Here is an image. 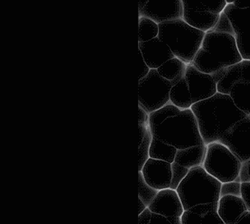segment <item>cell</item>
Listing matches in <instances>:
<instances>
[{
    "instance_id": "obj_1",
    "label": "cell",
    "mask_w": 250,
    "mask_h": 224,
    "mask_svg": "<svg viewBox=\"0 0 250 224\" xmlns=\"http://www.w3.org/2000/svg\"><path fill=\"white\" fill-rule=\"evenodd\" d=\"M158 38L166 43L178 59L190 64L202 47L206 32L189 26L182 19L159 24Z\"/></svg>"
},
{
    "instance_id": "obj_2",
    "label": "cell",
    "mask_w": 250,
    "mask_h": 224,
    "mask_svg": "<svg viewBox=\"0 0 250 224\" xmlns=\"http://www.w3.org/2000/svg\"><path fill=\"white\" fill-rule=\"evenodd\" d=\"M221 184V182L210 175L203 167H196L190 169L176 191L184 209L188 210L199 204L218 202Z\"/></svg>"
},
{
    "instance_id": "obj_3",
    "label": "cell",
    "mask_w": 250,
    "mask_h": 224,
    "mask_svg": "<svg viewBox=\"0 0 250 224\" xmlns=\"http://www.w3.org/2000/svg\"><path fill=\"white\" fill-rule=\"evenodd\" d=\"M152 135L177 149L205 144L190 108L165 120Z\"/></svg>"
},
{
    "instance_id": "obj_4",
    "label": "cell",
    "mask_w": 250,
    "mask_h": 224,
    "mask_svg": "<svg viewBox=\"0 0 250 224\" xmlns=\"http://www.w3.org/2000/svg\"><path fill=\"white\" fill-rule=\"evenodd\" d=\"M241 161L223 143L207 145L203 168L222 183L235 180L241 170Z\"/></svg>"
},
{
    "instance_id": "obj_5",
    "label": "cell",
    "mask_w": 250,
    "mask_h": 224,
    "mask_svg": "<svg viewBox=\"0 0 250 224\" xmlns=\"http://www.w3.org/2000/svg\"><path fill=\"white\" fill-rule=\"evenodd\" d=\"M173 84L151 69L146 77L138 81V105L148 114L160 109L170 102L169 93Z\"/></svg>"
},
{
    "instance_id": "obj_6",
    "label": "cell",
    "mask_w": 250,
    "mask_h": 224,
    "mask_svg": "<svg viewBox=\"0 0 250 224\" xmlns=\"http://www.w3.org/2000/svg\"><path fill=\"white\" fill-rule=\"evenodd\" d=\"M202 48L214 56L224 67L238 64L243 60L235 37L229 34L206 32Z\"/></svg>"
},
{
    "instance_id": "obj_7",
    "label": "cell",
    "mask_w": 250,
    "mask_h": 224,
    "mask_svg": "<svg viewBox=\"0 0 250 224\" xmlns=\"http://www.w3.org/2000/svg\"><path fill=\"white\" fill-rule=\"evenodd\" d=\"M227 146L241 163L250 159V118H244L229 129L219 140Z\"/></svg>"
},
{
    "instance_id": "obj_8",
    "label": "cell",
    "mask_w": 250,
    "mask_h": 224,
    "mask_svg": "<svg viewBox=\"0 0 250 224\" xmlns=\"http://www.w3.org/2000/svg\"><path fill=\"white\" fill-rule=\"evenodd\" d=\"M198 124L199 130L205 144L218 142L219 125L214 112L212 98L193 104L190 107Z\"/></svg>"
},
{
    "instance_id": "obj_9",
    "label": "cell",
    "mask_w": 250,
    "mask_h": 224,
    "mask_svg": "<svg viewBox=\"0 0 250 224\" xmlns=\"http://www.w3.org/2000/svg\"><path fill=\"white\" fill-rule=\"evenodd\" d=\"M211 98L214 104V115L218 122L220 140L224 133L231 129L234 124L247 118L249 115L236 106L232 99L229 94L217 92Z\"/></svg>"
},
{
    "instance_id": "obj_10",
    "label": "cell",
    "mask_w": 250,
    "mask_h": 224,
    "mask_svg": "<svg viewBox=\"0 0 250 224\" xmlns=\"http://www.w3.org/2000/svg\"><path fill=\"white\" fill-rule=\"evenodd\" d=\"M185 79L187 81L193 104L214 97L217 93V84L211 76L188 64Z\"/></svg>"
},
{
    "instance_id": "obj_11",
    "label": "cell",
    "mask_w": 250,
    "mask_h": 224,
    "mask_svg": "<svg viewBox=\"0 0 250 224\" xmlns=\"http://www.w3.org/2000/svg\"><path fill=\"white\" fill-rule=\"evenodd\" d=\"M139 18L145 17L157 24L183 18L182 0L176 1H149L144 7Z\"/></svg>"
},
{
    "instance_id": "obj_12",
    "label": "cell",
    "mask_w": 250,
    "mask_h": 224,
    "mask_svg": "<svg viewBox=\"0 0 250 224\" xmlns=\"http://www.w3.org/2000/svg\"><path fill=\"white\" fill-rule=\"evenodd\" d=\"M141 172L145 181L152 188L160 191L170 187L172 180L170 163L149 158Z\"/></svg>"
},
{
    "instance_id": "obj_13",
    "label": "cell",
    "mask_w": 250,
    "mask_h": 224,
    "mask_svg": "<svg viewBox=\"0 0 250 224\" xmlns=\"http://www.w3.org/2000/svg\"><path fill=\"white\" fill-rule=\"evenodd\" d=\"M138 49L150 69L157 70L165 62L176 58L169 46L158 37L149 41L139 42Z\"/></svg>"
},
{
    "instance_id": "obj_14",
    "label": "cell",
    "mask_w": 250,
    "mask_h": 224,
    "mask_svg": "<svg viewBox=\"0 0 250 224\" xmlns=\"http://www.w3.org/2000/svg\"><path fill=\"white\" fill-rule=\"evenodd\" d=\"M148 207L152 212L166 217H182L185 211L177 191L171 188L160 190Z\"/></svg>"
},
{
    "instance_id": "obj_15",
    "label": "cell",
    "mask_w": 250,
    "mask_h": 224,
    "mask_svg": "<svg viewBox=\"0 0 250 224\" xmlns=\"http://www.w3.org/2000/svg\"><path fill=\"white\" fill-rule=\"evenodd\" d=\"M218 202L199 204L185 210L182 224H225L218 214Z\"/></svg>"
},
{
    "instance_id": "obj_16",
    "label": "cell",
    "mask_w": 250,
    "mask_h": 224,
    "mask_svg": "<svg viewBox=\"0 0 250 224\" xmlns=\"http://www.w3.org/2000/svg\"><path fill=\"white\" fill-rule=\"evenodd\" d=\"M247 208L241 197L227 195L220 197L218 214L225 224H236Z\"/></svg>"
},
{
    "instance_id": "obj_17",
    "label": "cell",
    "mask_w": 250,
    "mask_h": 224,
    "mask_svg": "<svg viewBox=\"0 0 250 224\" xmlns=\"http://www.w3.org/2000/svg\"><path fill=\"white\" fill-rule=\"evenodd\" d=\"M220 15L208 11L193 10L183 6V20L189 26L203 32H208L215 26Z\"/></svg>"
},
{
    "instance_id": "obj_18",
    "label": "cell",
    "mask_w": 250,
    "mask_h": 224,
    "mask_svg": "<svg viewBox=\"0 0 250 224\" xmlns=\"http://www.w3.org/2000/svg\"><path fill=\"white\" fill-rule=\"evenodd\" d=\"M207 152V145H196L177 149L175 163L188 169L203 167Z\"/></svg>"
},
{
    "instance_id": "obj_19",
    "label": "cell",
    "mask_w": 250,
    "mask_h": 224,
    "mask_svg": "<svg viewBox=\"0 0 250 224\" xmlns=\"http://www.w3.org/2000/svg\"><path fill=\"white\" fill-rule=\"evenodd\" d=\"M223 13L231 22L236 35L250 32V8H237L233 4L227 5Z\"/></svg>"
},
{
    "instance_id": "obj_20",
    "label": "cell",
    "mask_w": 250,
    "mask_h": 224,
    "mask_svg": "<svg viewBox=\"0 0 250 224\" xmlns=\"http://www.w3.org/2000/svg\"><path fill=\"white\" fill-rule=\"evenodd\" d=\"M169 101L171 103L182 111L190 109L193 105L188 84L185 77L171 88Z\"/></svg>"
},
{
    "instance_id": "obj_21",
    "label": "cell",
    "mask_w": 250,
    "mask_h": 224,
    "mask_svg": "<svg viewBox=\"0 0 250 224\" xmlns=\"http://www.w3.org/2000/svg\"><path fill=\"white\" fill-rule=\"evenodd\" d=\"M187 65L185 62L176 57L165 62L157 69V71L161 77L169 80L173 85H175L185 77Z\"/></svg>"
},
{
    "instance_id": "obj_22",
    "label": "cell",
    "mask_w": 250,
    "mask_h": 224,
    "mask_svg": "<svg viewBox=\"0 0 250 224\" xmlns=\"http://www.w3.org/2000/svg\"><path fill=\"white\" fill-rule=\"evenodd\" d=\"M196 70L206 74L211 75L224 68L220 62L203 48L197 52L191 64Z\"/></svg>"
},
{
    "instance_id": "obj_23",
    "label": "cell",
    "mask_w": 250,
    "mask_h": 224,
    "mask_svg": "<svg viewBox=\"0 0 250 224\" xmlns=\"http://www.w3.org/2000/svg\"><path fill=\"white\" fill-rule=\"evenodd\" d=\"M177 149L172 145L165 143L162 141L152 136L149 147V158L165 161L167 163H174Z\"/></svg>"
},
{
    "instance_id": "obj_24",
    "label": "cell",
    "mask_w": 250,
    "mask_h": 224,
    "mask_svg": "<svg viewBox=\"0 0 250 224\" xmlns=\"http://www.w3.org/2000/svg\"><path fill=\"white\" fill-rule=\"evenodd\" d=\"M229 95L236 106L247 115H250V82L236 83Z\"/></svg>"
},
{
    "instance_id": "obj_25",
    "label": "cell",
    "mask_w": 250,
    "mask_h": 224,
    "mask_svg": "<svg viewBox=\"0 0 250 224\" xmlns=\"http://www.w3.org/2000/svg\"><path fill=\"white\" fill-rule=\"evenodd\" d=\"M182 110L175 106L173 104L169 102L165 106L162 107L160 109L151 112L149 114V126L151 133L155 132L157 127L161 125L165 120L170 117L175 116L180 113Z\"/></svg>"
},
{
    "instance_id": "obj_26",
    "label": "cell",
    "mask_w": 250,
    "mask_h": 224,
    "mask_svg": "<svg viewBox=\"0 0 250 224\" xmlns=\"http://www.w3.org/2000/svg\"><path fill=\"white\" fill-rule=\"evenodd\" d=\"M241 81V66L238 64L227 67L225 76L217 83V92L229 94L231 92L233 85Z\"/></svg>"
},
{
    "instance_id": "obj_27",
    "label": "cell",
    "mask_w": 250,
    "mask_h": 224,
    "mask_svg": "<svg viewBox=\"0 0 250 224\" xmlns=\"http://www.w3.org/2000/svg\"><path fill=\"white\" fill-rule=\"evenodd\" d=\"M182 5L186 8L193 10H199L204 11L214 14V15H220L224 11L227 3L226 0L222 1H185L182 0Z\"/></svg>"
},
{
    "instance_id": "obj_28",
    "label": "cell",
    "mask_w": 250,
    "mask_h": 224,
    "mask_svg": "<svg viewBox=\"0 0 250 224\" xmlns=\"http://www.w3.org/2000/svg\"><path fill=\"white\" fill-rule=\"evenodd\" d=\"M159 24L145 17H141L138 21V43L155 39L159 35Z\"/></svg>"
},
{
    "instance_id": "obj_29",
    "label": "cell",
    "mask_w": 250,
    "mask_h": 224,
    "mask_svg": "<svg viewBox=\"0 0 250 224\" xmlns=\"http://www.w3.org/2000/svg\"><path fill=\"white\" fill-rule=\"evenodd\" d=\"M138 197L148 207L159 193V190L152 188L146 183L141 171H138Z\"/></svg>"
},
{
    "instance_id": "obj_30",
    "label": "cell",
    "mask_w": 250,
    "mask_h": 224,
    "mask_svg": "<svg viewBox=\"0 0 250 224\" xmlns=\"http://www.w3.org/2000/svg\"><path fill=\"white\" fill-rule=\"evenodd\" d=\"M152 135L150 129L148 128L146 135L144 137L142 143L138 146V171H141L146 161L149 159V147L152 142Z\"/></svg>"
},
{
    "instance_id": "obj_31",
    "label": "cell",
    "mask_w": 250,
    "mask_h": 224,
    "mask_svg": "<svg viewBox=\"0 0 250 224\" xmlns=\"http://www.w3.org/2000/svg\"><path fill=\"white\" fill-rule=\"evenodd\" d=\"M171 167H172V180H171L169 188L176 190L182 180L188 175L190 169L179 165L175 162L171 164Z\"/></svg>"
},
{
    "instance_id": "obj_32",
    "label": "cell",
    "mask_w": 250,
    "mask_h": 224,
    "mask_svg": "<svg viewBox=\"0 0 250 224\" xmlns=\"http://www.w3.org/2000/svg\"><path fill=\"white\" fill-rule=\"evenodd\" d=\"M235 39L242 59L244 60H250V32L235 35Z\"/></svg>"
},
{
    "instance_id": "obj_33",
    "label": "cell",
    "mask_w": 250,
    "mask_h": 224,
    "mask_svg": "<svg viewBox=\"0 0 250 224\" xmlns=\"http://www.w3.org/2000/svg\"><path fill=\"white\" fill-rule=\"evenodd\" d=\"M208 32L229 34V35H231L234 37L236 35L234 29H233L232 25H231V22H230L229 19L227 18V15L223 13V11L220 14V18H219L215 26L212 29L208 31Z\"/></svg>"
},
{
    "instance_id": "obj_34",
    "label": "cell",
    "mask_w": 250,
    "mask_h": 224,
    "mask_svg": "<svg viewBox=\"0 0 250 224\" xmlns=\"http://www.w3.org/2000/svg\"><path fill=\"white\" fill-rule=\"evenodd\" d=\"M227 195L241 197V183L235 181L222 183L220 197Z\"/></svg>"
},
{
    "instance_id": "obj_35",
    "label": "cell",
    "mask_w": 250,
    "mask_h": 224,
    "mask_svg": "<svg viewBox=\"0 0 250 224\" xmlns=\"http://www.w3.org/2000/svg\"><path fill=\"white\" fill-rule=\"evenodd\" d=\"M241 66V81L250 82V60H244L240 62Z\"/></svg>"
},
{
    "instance_id": "obj_36",
    "label": "cell",
    "mask_w": 250,
    "mask_h": 224,
    "mask_svg": "<svg viewBox=\"0 0 250 224\" xmlns=\"http://www.w3.org/2000/svg\"><path fill=\"white\" fill-rule=\"evenodd\" d=\"M238 177L241 183H250V159L242 163Z\"/></svg>"
},
{
    "instance_id": "obj_37",
    "label": "cell",
    "mask_w": 250,
    "mask_h": 224,
    "mask_svg": "<svg viewBox=\"0 0 250 224\" xmlns=\"http://www.w3.org/2000/svg\"><path fill=\"white\" fill-rule=\"evenodd\" d=\"M138 68H139V80L147 76L151 69L146 64V61L143 58L141 50L138 49Z\"/></svg>"
},
{
    "instance_id": "obj_38",
    "label": "cell",
    "mask_w": 250,
    "mask_h": 224,
    "mask_svg": "<svg viewBox=\"0 0 250 224\" xmlns=\"http://www.w3.org/2000/svg\"><path fill=\"white\" fill-rule=\"evenodd\" d=\"M241 197L247 205V209L250 211V183H241Z\"/></svg>"
},
{
    "instance_id": "obj_39",
    "label": "cell",
    "mask_w": 250,
    "mask_h": 224,
    "mask_svg": "<svg viewBox=\"0 0 250 224\" xmlns=\"http://www.w3.org/2000/svg\"><path fill=\"white\" fill-rule=\"evenodd\" d=\"M169 224L168 221L167 217L165 215H160V214L155 213L152 211V216H151L150 223L149 224Z\"/></svg>"
},
{
    "instance_id": "obj_40",
    "label": "cell",
    "mask_w": 250,
    "mask_h": 224,
    "mask_svg": "<svg viewBox=\"0 0 250 224\" xmlns=\"http://www.w3.org/2000/svg\"><path fill=\"white\" fill-rule=\"evenodd\" d=\"M151 216H152V211L149 209V207L143 211L142 213L138 215V224H149L150 223Z\"/></svg>"
},
{
    "instance_id": "obj_41",
    "label": "cell",
    "mask_w": 250,
    "mask_h": 224,
    "mask_svg": "<svg viewBox=\"0 0 250 224\" xmlns=\"http://www.w3.org/2000/svg\"><path fill=\"white\" fill-rule=\"evenodd\" d=\"M148 128H149V125L146 124H140L138 123V146L142 143L143 140H144V137L146 135V132H147Z\"/></svg>"
},
{
    "instance_id": "obj_42",
    "label": "cell",
    "mask_w": 250,
    "mask_h": 224,
    "mask_svg": "<svg viewBox=\"0 0 250 224\" xmlns=\"http://www.w3.org/2000/svg\"><path fill=\"white\" fill-rule=\"evenodd\" d=\"M138 123L149 125V114L141 107H138Z\"/></svg>"
},
{
    "instance_id": "obj_43",
    "label": "cell",
    "mask_w": 250,
    "mask_h": 224,
    "mask_svg": "<svg viewBox=\"0 0 250 224\" xmlns=\"http://www.w3.org/2000/svg\"><path fill=\"white\" fill-rule=\"evenodd\" d=\"M227 67H224V68L215 72V73H213V74L210 75V76L214 79V81H215V82L217 84V83L224 77L226 73H227Z\"/></svg>"
},
{
    "instance_id": "obj_44",
    "label": "cell",
    "mask_w": 250,
    "mask_h": 224,
    "mask_svg": "<svg viewBox=\"0 0 250 224\" xmlns=\"http://www.w3.org/2000/svg\"><path fill=\"white\" fill-rule=\"evenodd\" d=\"M236 224H250V211L247 210L244 211V214L241 215V218L238 219Z\"/></svg>"
},
{
    "instance_id": "obj_45",
    "label": "cell",
    "mask_w": 250,
    "mask_h": 224,
    "mask_svg": "<svg viewBox=\"0 0 250 224\" xmlns=\"http://www.w3.org/2000/svg\"><path fill=\"white\" fill-rule=\"evenodd\" d=\"M233 5L238 8L244 9V8H250V0L248 1H238V0H234Z\"/></svg>"
},
{
    "instance_id": "obj_46",
    "label": "cell",
    "mask_w": 250,
    "mask_h": 224,
    "mask_svg": "<svg viewBox=\"0 0 250 224\" xmlns=\"http://www.w3.org/2000/svg\"><path fill=\"white\" fill-rule=\"evenodd\" d=\"M138 215H139L140 214L142 213L143 211H144V210L146 209V208H147V206H146V204H144V203L142 201H141V199H140L139 197H138Z\"/></svg>"
},
{
    "instance_id": "obj_47",
    "label": "cell",
    "mask_w": 250,
    "mask_h": 224,
    "mask_svg": "<svg viewBox=\"0 0 250 224\" xmlns=\"http://www.w3.org/2000/svg\"><path fill=\"white\" fill-rule=\"evenodd\" d=\"M147 2L148 0H141V1H139V2H138V13H141Z\"/></svg>"
},
{
    "instance_id": "obj_48",
    "label": "cell",
    "mask_w": 250,
    "mask_h": 224,
    "mask_svg": "<svg viewBox=\"0 0 250 224\" xmlns=\"http://www.w3.org/2000/svg\"><path fill=\"white\" fill-rule=\"evenodd\" d=\"M249 117H250V115H249Z\"/></svg>"
}]
</instances>
